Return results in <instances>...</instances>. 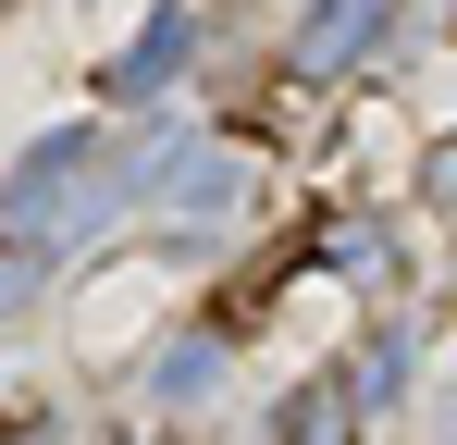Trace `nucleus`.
Instances as JSON below:
<instances>
[{"instance_id": "obj_5", "label": "nucleus", "mask_w": 457, "mask_h": 445, "mask_svg": "<svg viewBox=\"0 0 457 445\" xmlns=\"http://www.w3.org/2000/svg\"><path fill=\"white\" fill-rule=\"evenodd\" d=\"M359 396H346V371H321V383H285L272 396V445H359Z\"/></svg>"}, {"instance_id": "obj_9", "label": "nucleus", "mask_w": 457, "mask_h": 445, "mask_svg": "<svg viewBox=\"0 0 457 445\" xmlns=\"http://www.w3.org/2000/svg\"><path fill=\"white\" fill-rule=\"evenodd\" d=\"M37 273H50V260H37V248H0V322H12V309H25V297H37Z\"/></svg>"}, {"instance_id": "obj_4", "label": "nucleus", "mask_w": 457, "mask_h": 445, "mask_svg": "<svg viewBox=\"0 0 457 445\" xmlns=\"http://www.w3.org/2000/svg\"><path fill=\"white\" fill-rule=\"evenodd\" d=\"M186 63H198V13H149V25H137V38L112 50L99 99H112V112H149V99H161V87H173Z\"/></svg>"}, {"instance_id": "obj_6", "label": "nucleus", "mask_w": 457, "mask_h": 445, "mask_svg": "<svg viewBox=\"0 0 457 445\" xmlns=\"http://www.w3.org/2000/svg\"><path fill=\"white\" fill-rule=\"evenodd\" d=\"M223 359H235V334H223V322H211V334H173V347L149 359V408H211Z\"/></svg>"}, {"instance_id": "obj_1", "label": "nucleus", "mask_w": 457, "mask_h": 445, "mask_svg": "<svg viewBox=\"0 0 457 445\" xmlns=\"http://www.w3.org/2000/svg\"><path fill=\"white\" fill-rule=\"evenodd\" d=\"M137 198H149V148H124L112 124H50V137L0 173V248L62 260L99 222H124Z\"/></svg>"}, {"instance_id": "obj_3", "label": "nucleus", "mask_w": 457, "mask_h": 445, "mask_svg": "<svg viewBox=\"0 0 457 445\" xmlns=\"http://www.w3.org/2000/svg\"><path fill=\"white\" fill-rule=\"evenodd\" d=\"M395 38V0H309L297 13V38H285V63L309 74V87H334V74H359Z\"/></svg>"}, {"instance_id": "obj_7", "label": "nucleus", "mask_w": 457, "mask_h": 445, "mask_svg": "<svg viewBox=\"0 0 457 445\" xmlns=\"http://www.w3.org/2000/svg\"><path fill=\"white\" fill-rule=\"evenodd\" d=\"M408 371H420V322H371V334H359V359H346V396H359V408H395V396H408Z\"/></svg>"}, {"instance_id": "obj_8", "label": "nucleus", "mask_w": 457, "mask_h": 445, "mask_svg": "<svg viewBox=\"0 0 457 445\" xmlns=\"http://www.w3.org/2000/svg\"><path fill=\"white\" fill-rule=\"evenodd\" d=\"M420 198H433V211L457 222V124H445V137H433V148H420Z\"/></svg>"}, {"instance_id": "obj_10", "label": "nucleus", "mask_w": 457, "mask_h": 445, "mask_svg": "<svg viewBox=\"0 0 457 445\" xmlns=\"http://www.w3.org/2000/svg\"><path fill=\"white\" fill-rule=\"evenodd\" d=\"M445 408H457V383H445Z\"/></svg>"}, {"instance_id": "obj_2", "label": "nucleus", "mask_w": 457, "mask_h": 445, "mask_svg": "<svg viewBox=\"0 0 457 445\" xmlns=\"http://www.w3.org/2000/svg\"><path fill=\"white\" fill-rule=\"evenodd\" d=\"M137 211L173 222V235H235V222L260 211V173H247L223 137H161V148H149V198H137Z\"/></svg>"}]
</instances>
